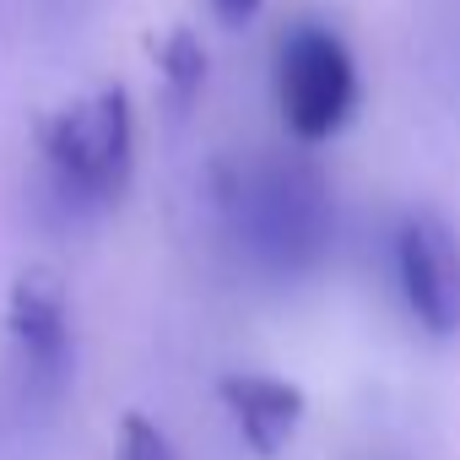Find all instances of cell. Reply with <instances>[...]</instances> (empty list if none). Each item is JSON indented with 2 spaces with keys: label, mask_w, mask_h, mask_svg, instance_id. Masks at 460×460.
I'll use <instances>...</instances> for the list:
<instances>
[{
  "label": "cell",
  "mask_w": 460,
  "mask_h": 460,
  "mask_svg": "<svg viewBox=\"0 0 460 460\" xmlns=\"http://www.w3.org/2000/svg\"><path fill=\"white\" fill-rule=\"evenodd\" d=\"M6 325H12V341H17L28 379L44 390H60L71 379V358H76L60 277L55 271H22L12 288V304H6Z\"/></svg>",
  "instance_id": "cell-4"
},
{
  "label": "cell",
  "mask_w": 460,
  "mask_h": 460,
  "mask_svg": "<svg viewBox=\"0 0 460 460\" xmlns=\"http://www.w3.org/2000/svg\"><path fill=\"white\" fill-rule=\"evenodd\" d=\"M157 66H163V82H168L173 103H190V98L206 87V44H200L190 28L168 33V44H163Z\"/></svg>",
  "instance_id": "cell-6"
},
{
  "label": "cell",
  "mask_w": 460,
  "mask_h": 460,
  "mask_svg": "<svg viewBox=\"0 0 460 460\" xmlns=\"http://www.w3.org/2000/svg\"><path fill=\"white\" fill-rule=\"evenodd\" d=\"M217 395H222L227 417H234L239 438H244L261 460L282 455V444L298 433V422H304V411H309L304 390H298L293 379H277V374H227V379L217 385Z\"/></svg>",
  "instance_id": "cell-5"
},
{
  "label": "cell",
  "mask_w": 460,
  "mask_h": 460,
  "mask_svg": "<svg viewBox=\"0 0 460 460\" xmlns=\"http://www.w3.org/2000/svg\"><path fill=\"white\" fill-rule=\"evenodd\" d=\"M119 460H179V455H173L168 433H163L152 417L130 411V417L119 422Z\"/></svg>",
  "instance_id": "cell-7"
},
{
  "label": "cell",
  "mask_w": 460,
  "mask_h": 460,
  "mask_svg": "<svg viewBox=\"0 0 460 460\" xmlns=\"http://www.w3.org/2000/svg\"><path fill=\"white\" fill-rule=\"evenodd\" d=\"M39 152L55 190L71 206H109L125 195L136 168V114L125 87H103L87 103L60 109L39 125Z\"/></svg>",
  "instance_id": "cell-1"
},
{
  "label": "cell",
  "mask_w": 460,
  "mask_h": 460,
  "mask_svg": "<svg viewBox=\"0 0 460 460\" xmlns=\"http://www.w3.org/2000/svg\"><path fill=\"white\" fill-rule=\"evenodd\" d=\"M395 282L411 309V320L428 336H455L460 331V239L455 227L417 206L395 227Z\"/></svg>",
  "instance_id": "cell-3"
},
{
  "label": "cell",
  "mask_w": 460,
  "mask_h": 460,
  "mask_svg": "<svg viewBox=\"0 0 460 460\" xmlns=\"http://www.w3.org/2000/svg\"><path fill=\"white\" fill-rule=\"evenodd\" d=\"M261 6H266V0H211V12L222 17V22H250V17H261Z\"/></svg>",
  "instance_id": "cell-8"
},
{
  "label": "cell",
  "mask_w": 460,
  "mask_h": 460,
  "mask_svg": "<svg viewBox=\"0 0 460 460\" xmlns=\"http://www.w3.org/2000/svg\"><path fill=\"white\" fill-rule=\"evenodd\" d=\"M358 66L325 22H293L277 44V103L298 141H331L358 114Z\"/></svg>",
  "instance_id": "cell-2"
}]
</instances>
